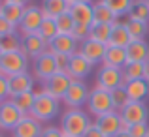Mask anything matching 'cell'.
I'll use <instances>...</instances> for the list:
<instances>
[{
	"mask_svg": "<svg viewBox=\"0 0 149 137\" xmlns=\"http://www.w3.org/2000/svg\"><path fill=\"white\" fill-rule=\"evenodd\" d=\"M91 126H93L91 116L83 109H68L62 115V120H61L62 134L70 137H83Z\"/></svg>",
	"mask_w": 149,
	"mask_h": 137,
	"instance_id": "1",
	"label": "cell"
},
{
	"mask_svg": "<svg viewBox=\"0 0 149 137\" xmlns=\"http://www.w3.org/2000/svg\"><path fill=\"white\" fill-rule=\"evenodd\" d=\"M58 111H61V100H57V98L49 96L47 92L42 90L36 96V103H34L30 115L34 118H38L40 122H47V120H53L58 115Z\"/></svg>",
	"mask_w": 149,
	"mask_h": 137,
	"instance_id": "2",
	"label": "cell"
},
{
	"mask_svg": "<svg viewBox=\"0 0 149 137\" xmlns=\"http://www.w3.org/2000/svg\"><path fill=\"white\" fill-rule=\"evenodd\" d=\"M29 60L23 51H17V53H4L2 58H0V73L6 77H13L19 75V73H26L29 70Z\"/></svg>",
	"mask_w": 149,
	"mask_h": 137,
	"instance_id": "3",
	"label": "cell"
},
{
	"mask_svg": "<svg viewBox=\"0 0 149 137\" xmlns=\"http://www.w3.org/2000/svg\"><path fill=\"white\" fill-rule=\"evenodd\" d=\"M87 109L89 113H93L95 116L106 115L109 111H115L113 109V101H111V92L104 90L100 87H95L89 94V101H87Z\"/></svg>",
	"mask_w": 149,
	"mask_h": 137,
	"instance_id": "4",
	"label": "cell"
},
{
	"mask_svg": "<svg viewBox=\"0 0 149 137\" xmlns=\"http://www.w3.org/2000/svg\"><path fill=\"white\" fill-rule=\"evenodd\" d=\"M44 23V13H42V8L40 6H26L25 8V13H23L21 19V25H19V34L23 38L25 36H32V34L40 32V26Z\"/></svg>",
	"mask_w": 149,
	"mask_h": 137,
	"instance_id": "5",
	"label": "cell"
},
{
	"mask_svg": "<svg viewBox=\"0 0 149 137\" xmlns=\"http://www.w3.org/2000/svg\"><path fill=\"white\" fill-rule=\"evenodd\" d=\"M72 81L74 79L68 75V72H57L53 77H49L47 81L42 83V90L47 92L49 96L57 98V100H64V96H66V92H68Z\"/></svg>",
	"mask_w": 149,
	"mask_h": 137,
	"instance_id": "6",
	"label": "cell"
},
{
	"mask_svg": "<svg viewBox=\"0 0 149 137\" xmlns=\"http://www.w3.org/2000/svg\"><path fill=\"white\" fill-rule=\"evenodd\" d=\"M96 87L104 88V90L111 92L119 87H125L123 79V70L121 68H109V66H102L98 75H96Z\"/></svg>",
	"mask_w": 149,
	"mask_h": 137,
	"instance_id": "7",
	"label": "cell"
},
{
	"mask_svg": "<svg viewBox=\"0 0 149 137\" xmlns=\"http://www.w3.org/2000/svg\"><path fill=\"white\" fill-rule=\"evenodd\" d=\"M89 94H91V90H89L85 81H72V85H70V88H68V92H66L62 101L70 109H79L81 105H87Z\"/></svg>",
	"mask_w": 149,
	"mask_h": 137,
	"instance_id": "8",
	"label": "cell"
},
{
	"mask_svg": "<svg viewBox=\"0 0 149 137\" xmlns=\"http://www.w3.org/2000/svg\"><path fill=\"white\" fill-rule=\"evenodd\" d=\"M58 72L57 68V60H55V54L51 51H45L42 56H38L34 60V77L40 79L42 83L47 81L49 77H53Z\"/></svg>",
	"mask_w": 149,
	"mask_h": 137,
	"instance_id": "9",
	"label": "cell"
},
{
	"mask_svg": "<svg viewBox=\"0 0 149 137\" xmlns=\"http://www.w3.org/2000/svg\"><path fill=\"white\" fill-rule=\"evenodd\" d=\"M95 124L100 128V131L106 137H117L121 134V124H123V116L119 111H109L106 115L96 116Z\"/></svg>",
	"mask_w": 149,
	"mask_h": 137,
	"instance_id": "10",
	"label": "cell"
},
{
	"mask_svg": "<svg viewBox=\"0 0 149 137\" xmlns=\"http://www.w3.org/2000/svg\"><path fill=\"white\" fill-rule=\"evenodd\" d=\"M93 62H89L87 58L83 56V54L77 51L76 54H72L70 56V62H68V68H66V72H68V75L72 77L74 81H83L87 75H91L93 72Z\"/></svg>",
	"mask_w": 149,
	"mask_h": 137,
	"instance_id": "11",
	"label": "cell"
},
{
	"mask_svg": "<svg viewBox=\"0 0 149 137\" xmlns=\"http://www.w3.org/2000/svg\"><path fill=\"white\" fill-rule=\"evenodd\" d=\"M23 113L15 107L11 100H6L0 103V130H13L23 118Z\"/></svg>",
	"mask_w": 149,
	"mask_h": 137,
	"instance_id": "12",
	"label": "cell"
},
{
	"mask_svg": "<svg viewBox=\"0 0 149 137\" xmlns=\"http://www.w3.org/2000/svg\"><path fill=\"white\" fill-rule=\"evenodd\" d=\"M121 116H123V120L128 122L130 126H134V124H143V122H147V118H149V109L143 101H130V103L121 111Z\"/></svg>",
	"mask_w": 149,
	"mask_h": 137,
	"instance_id": "13",
	"label": "cell"
},
{
	"mask_svg": "<svg viewBox=\"0 0 149 137\" xmlns=\"http://www.w3.org/2000/svg\"><path fill=\"white\" fill-rule=\"evenodd\" d=\"M13 137H42L44 126L38 118H34L32 115H25L21 118V122L13 128Z\"/></svg>",
	"mask_w": 149,
	"mask_h": 137,
	"instance_id": "14",
	"label": "cell"
},
{
	"mask_svg": "<svg viewBox=\"0 0 149 137\" xmlns=\"http://www.w3.org/2000/svg\"><path fill=\"white\" fill-rule=\"evenodd\" d=\"M21 51L29 58H34V60H36V58L42 56L45 51H49V43L40 36V34H32V36L23 38V49Z\"/></svg>",
	"mask_w": 149,
	"mask_h": 137,
	"instance_id": "15",
	"label": "cell"
},
{
	"mask_svg": "<svg viewBox=\"0 0 149 137\" xmlns=\"http://www.w3.org/2000/svg\"><path fill=\"white\" fill-rule=\"evenodd\" d=\"M106 51H108V45L100 43V41H95V40H87L79 45V53L89 62H93V64H102L104 62Z\"/></svg>",
	"mask_w": 149,
	"mask_h": 137,
	"instance_id": "16",
	"label": "cell"
},
{
	"mask_svg": "<svg viewBox=\"0 0 149 137\" xmlns=\"http://www.w3.org/2000/svg\"><path fill=\"white\" fill-rule=\"evenodd\" d=\"M49 51L53 54H64V56H72L79 51V43L74 40L72 36H64V34H58L53 41L49 43Z\"/></svg>",
	"mask_w": 149,
	"mask_h": 137,
	"instance_id": "17",
	"label": "cell"
},
{
	"mask_svg": "<svg viewBox=\"0 0 149 137\" xmlns=\"http://www.w3.org/2000/svg\"><path fill=\"white\" fill-rule=\"evenodd\" d=\"M8 85H10V98H15L23 92L34 90V77L26 73H19V75L8 77Z\"/></svg>",
	"mask_w": 149,
	"mask_h": 137,
	"instance_id": "18",
	"label": "cell"
},
{
	"mask_svg": "<svg viewBox=\"0 0 149 137\" xmlns=\"http://www.w3.org/2000/svg\"><path fill=\"white\" fill-rule=\"evenodd\" d=\"M70 15L76 21V25L89 26V28L95 25V10H93V4H74V6H70Z\"/></svg>",
	"mask_w": 149,
	"mask_h": 137,
	"instance_id": "19",
	"label": "cell"
},
{
	"mask_svg": "<svg viewBox=\"0 0 149 137\" xmlns=\"http://www.w3.org/2000/svg\"><path fill=\"white\" fill-rule=\"evenodd\" d=\"M149 58V43L146 40H132L127 45V60L128 62H146Z\"/></svg>",
	"mask_w": 149,
	"mask_h": 137,
	"instance_id": "20",
	"label": "cell"
},
{
	"mask_svg": "<svg viewBox=\"0 0 149 137\" xmlns=\"http://www.w3.org/2000/svg\"><path fill=\"white\" fill-rule=\"evenodd\" d=\"M127 64H128V60H127V49H125V47H111V45H108V51H106V56H104L102 66L121 68V70H123Z\"/></svg>",
	"mask_w": 149,
	"mask_h": 137,
	"instance_id": "21",
	"label": "cell"
},
{
	"mask_svg": "<svg viewBox=\"0 0 149 137\" xmlns=\"http://www.w3.org/2000/svg\"><path fill=\"white\" fill-rule=\"evenodd\" d=\"M40 8L44 13V19H58L66 11H70V4L66 0H44Z\"/></svg>",
	"mask_w": 149,
	"mask_h": 137,
	"instance_id": "22",
	"label": "cell"
},
{
	"mask_svg": "<svg viewBox=\"0 0 149 137\" xmlns=\"http://www.w3.org/2000/svg\"><path fill=\"white\" fill-rule=\"evenodd\" d=\"M130 41H132V38H130V34H128L127 25L121 23V21L113 23L111 36H109L108 45H111V47H125V49H127V45L130 43Z\"/></svg>",
	"mask_w": 149,
	"mask_h": 137,
	"instance_id": "23",
	"label": "cell"
},
{
	"mask_svg": "<svg viewBox=\"0 0 149 137\" xmlns=\"http://www.w3.org/2000/svg\"><path fill=\"white\" fill-rule=\"evenodd\" d=\"M93 10H95V25H113L119 21V17L106 6L104 0L93 2Z\"/></svg>",
	"mask_w": 149,
	"mask_h": 137,
	"instance_id": "24",
	"label": "cell"
},
{
	"mask_svg": "<svg viewBox=\"0 0 149 137\" xmlns=\"http://www.w3.org/2000/svg\"><path fill=\"white\" fill-rule=\"evenodd\" d=\"M125 90H127L130 101H143L149 96V85H147L146 79L130 81V83L125 85Z\"/></svg>",
	"mask_w": 149,
	"mask_h": 137,
	"instance_id": "25",
	"label": "cell"
},
{
	"mask_svg": "<svg viewBox=\"0 0 149 137\" xmlns=\"http://www.w3.org/2000/svg\"><path fill=\"white\" fill-rule=\"evenodd\" d=\"M23 13H25V8L17 6V4H10L6 0H2V10H0V15H2L6 21H10L15 28H19L21 25V19H23Z\"/></svg>",
	"mask_w": 149,
	"mask_h": 137,
	"instance_id": "26",
	"label": "cell"
},
{
	"mask_svg": "<svg viewBox=\"0 0 149 137\" xmlns=\"http://www.w3.org/2000/svg\"><path fill=\"white\" fill-rule=\"evenodd\" d=\"M10 100L13 101L15 107H17L23 115H30L34 103H36V94H34V90H30V92L19 94V96H15V98H10Z\"/></svg>",
	"mask_w": 149,
	"mask_h": 137,
	"instance_id": "27",
	"label": "cell"
},
{
	"mask_svg": "<svg viewBox=\"0 0 149 137\" xmlns=\"http://www.w3.org/2000/svg\"><path fill=\"white\" fill-rule=\"evenodd\" d=\"M146 77V66L142 62H128L127 66L123 68V79L125 85L130 83V81H138Z\"/></svg>",
	"mask_w": 149,
	"mask_h": 137,
	"instance_id": "28",
	"label": "cell"
},
{
	"mask_svg": "<svg viewBox=\"0 0 149 137\" xmlns=\"http://www.w3.org/2000/svg\"><path fill=\"white\" fill-rule=\"evenodd\" d=\"M0 47L4 53H17L23 49V36L17 32H11L8 36L0 38Z\"/></svg>",
	"mask_w": 149,
	"mask_h": 137,
	"instance_id": "29",
	"label": "cell"
},
{
	"mask_svg": "<svg viewBox=\"0 0 149 137\" xmlns=\"http://www.w3.org/2000/svg\"><path fill=\"white\" fill-rule=\"evenodd\" d=\"M111 28H113V25H93L89 40H95V41H100V43L108 45L109 36H111Z\"/></svg>",
	"mask_w": 149,
	"mask_h": 137,
	"instance_id": "30",
	"label": "cell"
},
{
	"mask_svg": "<svg viewBox=\"0 0 149 137\" xmlns=\"http://www.w3.org/2000/svg\"><path fill=\"white\" fill-rule=\"evenodd\" d=\"M104 4L117 15V17H123L128 15L134 6V0H104Z\"/></svg>",
	"mask_w": 149,
	"mask_h": 137,
	"instance_id": "31",
	"label": "cell"
},
{
	"mask_svg": "<svg viewBox=\"0 0 149 137\" xmlns=\"http://www.w3.org/2000/svg\"><path fill=\"white\" fill-rule=\"evenodd\" d=\"M125 25H127L128 34H130L132 40H143L146 34L149 32V25H147V23H142V21H132V19H127Z\"/></svg>",
	"mask_w": 149,
	"mask_h": 137,
	"instance_id": "32",
	"label": "cell"
},
{
	"mask_svg": "<svg viewBox=\"0 0 149 137\" xmlns=\"http://www.w3.org/2000/svg\"><path fill=\"white\" fill-rule=\"evenodd\" d=\"M40 34L42 38H44L47 43H51V41L55 40V38L58 36V28H57V21L55 19H44V23H42L40 26Z\"/></svg>",
	"mask_w": 149,
	"mask_h": 137,
	"instance_id": "33",
	"label": "cell"
},
{
	"mask_svg": "<svg viewBox=\"0 0 149 137\" xmlns=\"http://www.w3.org/2000/svg\"><path fill=\"white\" fill-rule=\"evenodd\" d=\"M111 101H113V109L119 111V113L130 103V98H128L125 87H119V88H115V90H111Z\"/></svg>",
	"mask_w": 149,
	"mask_h": 137,
	"instance_id": "34",
	"label": "cell"
},
{
	"mask_svg": "<svg viewBox=\"0 0 149 137\" xmlns=\"http://www.w3.org/2000/svg\"><path fill=\"white\" fill-rule=\"evenodd\" d=\"M128 19L132 21H142V23H149V8L146 2H134L130 13H128Z\"/></svg>",
	"mask_w": 149,
	"mask_h": 137,
	"instance_id": "35",
	"label": "cell"
},
{
	"mask_svg": "<svg viewBox=\"0 0 149 137\" xmlns=\"http://www.w3.org/2000/svg\"><path fill=\"white\" fill-rule=\"evenodd\" d=\"M55 21H57L58 34H64V36H70V34L74 32V28H76V21L72 19L70 11H66L64 15H61V17H58V19H55Z\"/></svg>",
	"mask_w": 149,
	"mask_h": 137,
	"instance_id": "36",
	"label": "cell"
},
{
	"mask_svg": "<svg viewBox=\"0 0 149 137\" xmlns=\"http://www.w3.org/2000/svg\"><path fill=\"white\" fill-rule=\"evenodd\" d=\"M89 34H91V28L89 26H81V25H76V28H74V32L70 34V36L74 38V40L77 41V43H83V41L89 40Z\"/></svg>",
	"mask_w": 149,
	"mask_h": 137,
	"instance_id": "37",
	"label": "cell"
},
{
	"mask_svg": "<svg viewBox=\"0 0 149 137\" xmlns=\"http://www.w3.org/2000/svg\"><path fill=\"white\" fill-rule=\"evenodd\" d=\"M132 137H147L149 135V124L143 122V124H134L130 126V131H128Z\"/></svg>",
	"mask_w": 149,
	"mask_h": 137,
	"instance_id": "38",
	"label": "cell"
},
{
	"mask_svg": "<svg viewBox=\"0 0 149 137\" xmlns=\"http://www.w3.org/2000/svg\"><path fill=\"white\" fill-rule=\"evenodd\" d=\"M10 98V85H8V77L0 73V103Z\"/></svg>",
	"mask_w": 149,
	"mask_h": 137,
	"instance_id": "39",
	"label": "cell"
},
{
	"mask_svg": "<svg viewBox=\"0 0 149 137\" xmlns=\"http://www.w3.org/2000/svg\"><path fill=\"white\" fill-rule=\"evenodd\" d=\"M11 32H17V28H15L10 21H6V19L0 15V38L8 36V34H11Z\"/></svg>",
	"mask_w": 149,
	"mask_h": 137,
	"instance_id": "40",
	"label": "cell"
},
{
	"mask_svg": "<svg viewBox=\"0 0 149 137\" xmlns=\"http://www.w3.org/2000/svg\"><path fill=\"white\" fill-rule=\"evenodd\" d=\"M42 137H64V134H62V130L57 128V126H47L42 131Z\"/></svg>",
	"mask_w": 149,
	"mask_h": 137,
	"instance_id": "41",
	"label": "cell"
},
{
	"mask_svg": "<svg viewBox=\"0 0 149 137\" xmlns=\"http://www.w3.org/2000/svg\"><path fill=\"white\" fill-rule=\"evenodd\" d=\"M55 60H57L58 72H66V68H68V62H70V56H64V54H55Z\"/></svg>",
	"mask_w": 149,
	"mask_h": 137,
	"instance_id": "42",
	"label": "cell"
},
{
	"mask_svg": "<svg viewBox=\"0 0 149 137\" xmlns=\"http://www.w3.org/2000/svg\"><path fill=\"white\" fill-rule=\"evenodd\" d=\"M83 137H106V135H104V134L100 131V128L96 126V124H93V126H91V128L87 130V134H85Z\"/></svg>",
	"mask_w": 149,
	"mask_h": 137,
	"instance_id": "43",
	"label": "cell"
},
{
	"mask_svg": "<svg viewBox=\"0 0 149 137\" xmlns=\"http://www.w3.org/2000/svg\"><path fill=\"white\" fill-rule=\"evenodd\" d=\"M6 2L17 4V6H21V8H26V6H29V0H6Z\"/></svg>",
	"mask_w": 149,
	"mask_h": 137,
	"instance_id": "44",
	"label": "cell"
},
{
	"mask_svg": "<svg viewBox=\"0 0 149 137\" xmlns=\"http://www.w3.org/2000/svg\"><path fill=\"white\" fill-rule=\"evenodd\" d=\"M66 2L74 6V4H93V0H66Z\"/></svg>",
	"mask_w": 149,
	"mask_h": 137,
	"instance_id": "45",
	"label": "cell"
},
{
	"mask_svg": "<svg viewBox=\"0 0 149 137\" xmlns=\"http://www.w3.org/2000/svg\"><path fill=\"white\" fill-rule=\"evenodd\" d=\"M143 66H146V77H143V79H146L147 83H149V58H147L146 62H143Z\"/></svg>",
	"mask_w": 149,
	"mask_h": 137,
	"instance_id": "46",
	"label": "cell"
},
{
	"mask_svg": "<svg viewBox=\"0 0 149 137\" xmlns=\"http://www.w3.org/2000/svg\"><path fill=\"white\" fill-rule=\"evenodd\" d=\"M117 137H132V135L128 134V131H123V134H119V135H117Z\"/></svg>",
	"mask_w": 149,
	"mask_h": 137,
	"instance_id": "47",
	"label": "cell"
},
{
	"mask_svg": "<svg viewBox=\"0 0 149 137\" xmlns=\"http://www.w3.org/2000/svg\"><path fill=\"white\" fill-rule=\"evenodd\" d=\"M2 54H4V51H2V47H0V58H2Z\"/></svg>",
	"mask_w": 149,
	"mask_h": 137,
	"instance_id": "48",
	"label": "cell"
},
{
	"mask_svg": "<svg viewBox=\"0 0 149 137\" xmlns=\"http://www.w3.org/2000/svg\"><path fill=\"white\" fill-rule=\"evenodd\" d=\"M134 2H146V0H134Z\"/></svg>",
	"mask_w": 149,
	"mask_h": 137,
	"instance_id": "49",
	"label": "cell"
},
{
	"mask_svg": "<svg viewBox=\"0 0 149 137\" xmlns=\"http://www.w3.org/2000/svg\"><path fill=\"white\" fill-rule=\"evenodd\" d=\"M146 4H147V8H149V0H146Z\"/></svg>",
	"mask_w": 149,
	"mask_h": 137,
	"instance_id": "50",
	"label": "cell"
},
{
	"mask_svg": "<svg viewBox=\"0 0 149 137\" xmlns=\"http://www.w3.org/2000/svg\"><path fill=\"white\" fill-rule=\"evenodd\" d=\"M0 10H2V0H0Z\"/></svg>",
	"mask_w": 149,
	"mask_h": 137,
	"instance_id": "51",
	"label": "cell"
},
{
	"mask_svg": "<svg viewBox=\"0 0 149 137\" xmlns=\"http://www.w3.org/2000/svg\"><path fill=\"white\" fill-rule=\"evenodd\" d=\"M64 137H70V135H64Z\"/></svg>",
	"mask_w": 149,
	"mask_h": 137,
	"instance_id": "52",
	"label": "cell"
},
{
	"mask_svg": "<svg viewBox=\"0 0 149 137\" xmlns=\"http://www.w3.org/2000/svg\"><path fill=\"white\" fill-rule=\"evenodd\" d=\"M147 25H149V23H147Z\"/></svg>",
	"mask_w": 149,
	"mask_h": 137,
	"instance_id": "53",
	"label": "cell"
},
{
	"mask_svg": "<svg viewBox=\"0 0 149 137\" xmlns=\"http://www.w3.org/2000/svg\"><path fill=\"white\" fill-rule=\"evenodd\" d=\"M0 137H2V135H0Z\"/></svg>",
	"mask_w": 149,
	"mask_h": 137,
	"instance_id": "54",
	"label": "cell"
},
{
	"mask_svg": "<svg viewBox=\"0 0 149 137\" xmlns=\"http://www.w3.org/2000/svg\"><path fill=\"white\" fill-rule=\"evenodd\" d=\"M147 85H149V83H147Z\"/></svg>",
	"mask_w": 149,
	"mask_h": 137,
	"instance_id": "55",
	"label": "cell"
},
{
	"mask_svg": "<svg viewBox=\"0 0 149 137\" xmlns=\"http://www.w3.org/2000/svg\"><path fill=\"white\" fill-rule=\"evenodd\" d=\"M147 137H149V135H147Z\"/></svg>",
	"mask_w": 149,
	"mask_h": 137,
	"instance_id": "56",
	"label": "cell"
}]
</instances>
